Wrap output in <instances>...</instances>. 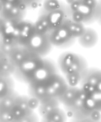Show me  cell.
I'll return each instance as SVG.
<instances>
[{
    "mask_svg": "<svg viewBox=\"0 0 101 122\" xmlns=\"http://www.w3.org/2000/svg\"><path fill=\"white\" fill-rule=\"evenodd\" d=\"M30 96L37 99L40 103L52 99H59L68 89V86L59 72L36 80L28 85Z\"/></svg>",
    "mask_w": 101,
    "mask_h": 122,
    "instance_id": "obj_1",
    "label": "cell"
},
{
    "mask_svg": "<svg viewBox=\"0 0 101 122\" xmlns=\"http://www.w3.org/2000/svg\"><path fill=\"white\" fill-rule=\"evenodd\" d=\"M67 17L84 25L100 20L101 3L99 1H67Z\"/></svg>",
    "mask_w": 101,
    "mask_h": 122,
    "instance_id": "obj_2",
    "label": "cell"
},
{
    "mask_svg": "<svg viewBox=\"0 0 101 122\" xmlns=\"http://www.w3.org/2000/svg\"><path fill=\"white\" fill-rule=\"evenodd\" d=\"M68 18L65 2L44 1L42 2L37 20L46 29L48 33L58 26Z\"/></svg>",
    "mask_w": 101,
    "mask_h": 122,
    "instance_id": "obj_3",
    "label": "cell"
},
{
    "mask_svg": "<svg viewBox=\"0 0 101 122\" xmlns=\"http://www.w3.org/2000/svg\"><path fill=\"white\" fill-rule=\"evenodd\" d=\"M45 57L29 51L26 58L15 68L13 75L19 82L29 85L43 74Z\"/></svg>",
    "mask_w": 101,
    "mask_h": 122,
    "instance_id": "obj_4",
    "label": "cell"
},
{
    "mask_svg": "<svg viewBox=\"0 0 101 122\" xmlns=\"http://www.w3.org/2000/svg\"><path fill=\"white\" fill-rule=\"evenodd\" d=\"M59 71L64 78L75 76L81 79L88 67V63L83 56L72 51H65L59 56L57 62Z\"/></svg>",
    "mask_w": 101,
    "mask_h": 122,
    "instance_id": "obj_5",
    "label": "cell"
},
{
    "mask_svg": "<svg viewBox=\"0 0 101 122\" xmlns=\"http://www.w3.org/2000/svg\"><path fill=\"white\" fill-rule=\"evenodd\" d=\"M84 98L85 95L79 86H68L58 100L64 106L66 112L72 117L80 107Z\"/></svg>",
    "mask_w": 101,
    "mask_h": 122,
    "instance_id": "obj_6",
    "label": "cell"
},
{
    "mask_svg": "<svg viewBox=\"0 0 101 122\" xmlns=\"http://www.w3.org/2000/svg\"><path fill=\"white\" fill-rule=\"evenodd\" d=\"M66 20L60 26L51 30L48 33V38L52 45L58 48H69L77 40L69 29Z\"/></svg>",
    "mask_w": 101,
    "mask_h": 122,
    "instance_id": "obj_7",
    "label": "cell"
},
{
    "mask_svg": "<svg viewBox=\"0 0 101 122\" xmlns=\"http://www.w3.org/2000/svg\"><path fill=\"white\" fill-rule=\"evenodd\" d=\"M3 8L0 16L6 21L17 24L24 20L27 10L23 1H3Z\"/></svg>",
    "mask_w": 101,
    "mask_h": 122,
    "instance_id": "obj_8",
    "label": "cell"
},
{
    "mask_svg": "<svg viewBox=\"0 0 101 122\" xmlns=\"http://www.w3.org/2000/svg\"><path fill=\"white\" fill-rule=\"evenodd\" d=\"M53 46L52 45L48 34H42L36 32L24 48L32 53L45 57L50 52Z\"/></svg>",
    "mask_w": 101,
    "mask_h": 122,
    "instance_id": "obj_9",
    "label": "cell"
},
{
    "mask_svg": "<svg viewBox=\"0 0 101 122\" xmlns=\"http://www.w3.org/2000/svg\"><path fill=\"white\" fill-rule=\"evenodd\" d=\"M34 112L29 104V95L18 94L11 109L13 122H23L25 118Z\"/></svg>",
    "mask_w": 101,
    "mask_h": 122,
    "instance_id": "obj_10",
    "label": "cell"
},
{
    "mask_svg": "<svg viewBox=\"0 0 101 122\" xmlns=\"http://www.w3.org/2000/svg\"><path fill=\"white\" fill-rule=\"evenodd\" d=\"M15 32L18 46L24 47L36 31L34 22L24 19L16 25Z\"/></svg>",
    "mask_w": 101,
    "mask_h": 122,
    "instance_id": "obj_11",
    "label": "cell"
},
{
    "mask_svg": "<svg viewBox=\"0 0 101 122\" xmlns=\"http://www.w3.org/2000/svg\"><path fill=\"white\" fill-rule=\"evenodd\" d=\"M85 84L101 90V71L95 67H88L83 72L79 85Z\"/></svg>",
    "mask_w": 101,
    "mask_h": 122,
    "instance_id": "obj_12",
    "label": "cell"
},
{
    "mask_svg": "<svg viewBox=\"0 0 101 122\" xmlns=\"http://www.w3.org/2000/svg\"><path fill=\"white\" fill-rule=\"evenodd\" d=\"M18 94L15 91L10 96L0 99V122H13L11 109Z\"/></svg>",
    "mask_w": 101,
    "mask_h": 122,
    "instance_id": "obj_13",
    "label": "cell"
},
{
    "mask_svg": "<svg viewBox=\"0 0 101 122\" xmlns=\"http://www.w3.org/2000/svg\"><path fill=\"white\" fill-rule=\"evenodd\" d=\"M79 44L86 49L93 47L98 43L99 40L98 34L92 28L86 27L83 35L77 39Z\"/></svg>",
    "mask_w": 101,
    "mask_h": 122,
    "instance_id": "obj_14",
    "label": "cell"
},
{
    "mask_svg": "<svg viewBox=\"0 0 101 122\" xmlns=\"http://www.w3.org/2000/svg\"><path fill=\"white\" fill-rule=\"evenodd\" d=\"M15 91L13 76L3 77L0 76V99L10 96Z\"/></svg>",
    "mask_w": 101,
    "mask_h": 122,
    "instance_id": "obj_15",
    "label": "cell"
},
{
    "mask_svg": "<svg viewBox=\"0 0 101 122\" xmlns=\"http://www.w3.org/2000/svg\"><path fill=\"white\" fill-rule=\"evenodd\" d=\"M29 51L20 46L14 47L8 56L13 65L16 68L29 54Z\"/></svg>",
    "mask_w": 101,
    "mask_h": 122,
    "instance_id": "obj_16",
    "label": "cell"
},
{
    "mask_svg": "<svg viewBox=\"0 0 101 122\" xmlns=\"http://www.w3.org/2000/svg\"><path fill=\"white\" fill-rule=\"evenodd\" d=\"M15 68L8 56L0 51V76L3 77L13 76Z\"/></svg>",
    "mask_w": 101,
    "mask_h": 122,
    "instance_id": "obj_17",
    "label": "cell"
},
{
    "mask_svg": "<svg viewBox=\"0 0 101 122\" xmlns=\"http://www.w3.org/2000/svg\"><path fill=\"white\" fill-rule=\"evenodd\" d=\"M41 117L43 122H65L68 118V115L65 110L58 106Z\"/></svg>",
    "mask_w": 101,
    "mask_h": 122,
    "instance_id": "obj_18",
    "label": "cell"
},
{
    "mask_svg": "<svg viewBox=\"0 0 101 122\" xmlns=\"http://www.w3.org/2000/svg\"><path fill=\"white\" fill-rule=\"evenodd\" d=\"M60 103L58 99H52L46 102L40 103V104L37 109H38L40 116L42 117L52 109L56 107L60 106Z\"/></svg>",
    "mask_w": 101,
    "mask_h": 122,
    "instance_id": "obj_19",
    "label": "cell"
},
{
    "mask_svg": "<svg viewBox=\"0 0 101 122\" xmlns=\"http://www.w3.org/2000/svg\"><path fill=\"white\" fill-rule=\"evenodd\" d=\"M66 22L70 31L76 39L83 35L86 28L84 25L74 22L68 18L66 20Z\"/></svg>",
    "mask_w": 101,
    "mask_h": 122,
    "instance_id": "obj_20",
    "label": "cell"
},
{
    "mask_svg": "<svg viewBox=\"0 0 101 122\" xmlns=\"http://www.w3.org/2000/svg\"><path fill=\"white\" fill-rule=\"evenodd\" d=\"M15 25L6 21L0 16V37L4 36L12 32Z\"/></svg>",
    "mask_w": 101,
    "mask_h": 122,
    "instance_id": "obj_21",
    "label": "cell"
},
{
    "mask_svg": "<svg viewBox=\"0 0 101 122\" xmlns=\"http://www.w3.org/2000/svg\"><path fill=\"white\" fill-rule=\"evenodd\" d=\"M14 47L15 46L6 42L0 37V51L8 56Z\"/></svg>",
    "mask_w": 101,
    "mask_h": 122,
    "instance_id": "obj_22",
    "label": "cell"
},
{
    "mask_svg": "<svg viewBox=\"0 0 101 122\" xmlns=\"http://www.w3.org/2000/svg\"><path fill=\"white\" fill-rule=\"evenodd\" d=\"M24 4L27 10H32L37 9L42 4L41 1H23Z\"/></svg>",
    "mask_w": 101,
    "mask_h": 122,
    "instance_id": "obj_23",
    "label": "cell"
},
{
    "mask_svg": "<svg viewBox=\"0 0 101 122\" xmlns=\"http://www.w3.org/2000/svg\"><path fill=\"white\" fill-rule=\"evenodd\" d=\"M101 110H95L88 117V121L99 122L101 120Z\"/></svg>",
    "mask_w": 101,
    "mask_h": 122,
    "instance_id": "obj_24",
    "label": "cell"
},
{
    "mask_svg": "<svg viewBox=\"0 0 101 122\" xmlns=\"http://www.w3.org/2000/svg\"><path fill=\"white\" fill-rule=\"evenodd\" d=\"M39 121L38 116L34 112L23 120V122H36Z\"/></svg>",
    "mask_w": 101,
    "mask_h": 122,
    "instance_id": "obj_25",
    "label": "cell"
},
{
    "mask_svg": "<svg viewBox=\"0 0 101 122\" xmlns=\"http://www.w3.org/2000/svg\"><path fill=\"white\" fill-rule=\"evenodd\" d=\"M3 8V1H0V13L2 11Z\"/></svg>",
    "mask_w": 101,
    "mask_h": 122,
    "instance_id": "obj_26",
    "label": "cell"
}]
</instances>
